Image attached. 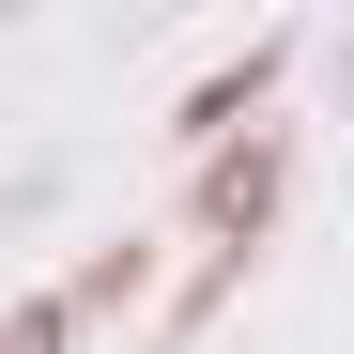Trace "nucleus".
Masks as SVG:
<instances>
[{"instance_id": "f03ea898", "label": "nucleus", "mask_w": 354, "mask_h": 354, "mask_svg": "<svg viewBox=\"0 0 354 354\" xmlns=\"http://www.w3.org/2000/svg\"><path fill=\"white\" fill-rule=\"evenodd\" d=\"M262 93H277V46H247L231 77H201V93H185V139H231V124L262 108Z\"/></svg>"}, {"instance_id": "7ed1b4c3", "label": "nucleus", "mask_w": 354, "mask_h": 354, "mask_svg": "<svg viewBox=\"0 0 354 354\" xmlns=\"http://www.w3.org/2000/svg\"><path fill=\"white\" fill-rule=\"evenodd\" d=\"M77 339V308H62V292H46V308H16V324H0V354H62Z\"/></svg>"}, {"instance_id": "f257e3e1", "label": "nucleus", "mask_w": 354, "mask_h": 354, "mask_svg": "<svg viewBox=\"0 0 354 354\" xmlns=\"http://www.w3.org/2000/svg\"><path fill=\"white\" fill-rule=\"evenodd\" d=\"M262 201H277V139L216 154V185H201V231H231V247H247V231H262Z\"/></svg>"}]
</instances>
